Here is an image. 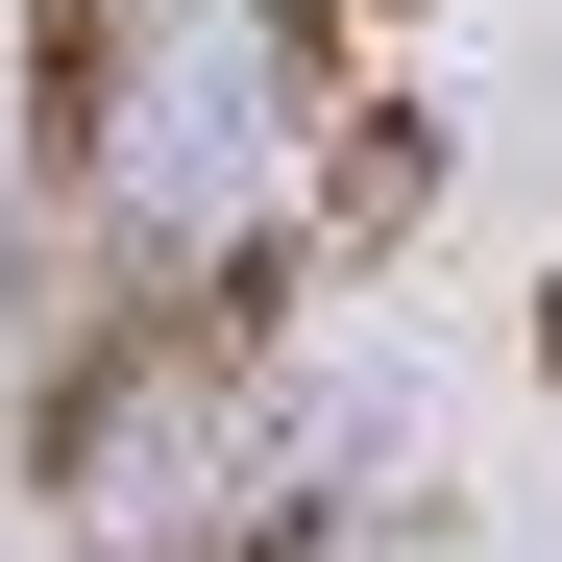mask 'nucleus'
Masks as SVG:
<instances>
[{
	"instance_id": "nucleus-2",
	"label": "nucleus",
	"mask_w": 562,
	"mask_h": 562,
	"mask_svg": "<svg viewBox=\"0 0 562 562\" xmlns=\"http://www.w3.org/2000/svg\"><path fill=\"white\" fill-rule=\"evenodd\" d=\"M123 147V0H25V196H99Z\"/></svg>"
},
{
	"instance_id": "nucleus-1",
	"label": "nucleus",
	"mask_w": 562,
	"mask_h": 562,
	"mask_svg": "<svg viewBox=\"0 0 562 562\" xmlns=\"http://www.w3.org/2000/svg\"><path fill=\"white\" fill-rule=\"evenodd\" d=\"M416 221H440V123L392 99V74H367V99L318 123V221H294V245H318V269H392Z\"/></svg>"
},
{
	"instance_id": "nucleus-3",
	"label": "nucleus",
	"mask_w": 562,
	"mask_h": 562,
	"mask_svg": "<svg viewBox=\"0 0 562 562\" xmlns=\"http://www.w3.org/2000/svg\"><path fill=\"white\" fill-rule=\"evenodd\" d=\"M196 562H342V538H318V490H269V514H221Z\"/></svg>"
},
{
	"instance_id": "nucleus-4",
	"label": "nucleus",
	"mask_w": 562,
	"mask_h": 562,
	"mask_svg": "<svg viewBox=\"0 0 562 562\" xmlns=\"http://www.w3.org/2000/svg\"><path fill=\"white\" fill-rule=\"evenodd\" d=\"M538 392H562V294H538Z\"/></svg>"
}]
</instances>
